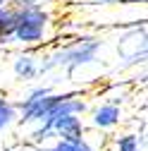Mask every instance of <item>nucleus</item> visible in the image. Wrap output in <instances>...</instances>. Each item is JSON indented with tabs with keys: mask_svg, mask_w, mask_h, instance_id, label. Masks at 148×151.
Here are the masks:
<instances>
[{
	"mask_svg": "<svg viewBox=\"0 0 148 151\" xmlns=\"http://www.w3.org/2000/svg\"><path fill=\"white\" fill-rule=\"evenodd\" d=\"M55 14L48 5H12L5 46L43 48L55 39Z\"/></svg>",
	"mask_w": 148,
	"mask_h": 151,
	"instance_id": "nucleus-1",
	"label": "nucleus"
},
{
	"mask_svg": "<svg viewBox=\"0 0 148 151\" xmlns=\"http://www.w3.org/2000/svg\"><path fill=\"white\" fill-rule=\"evenodd\" d=\"M103 48H105L103 36H77L69 43L53 46L46 53L41 50V77L55 74V72L72 77L74 72H79L88 65H98Z\"/></svg>",
	"mask_w": 148,
	"mask_h": 151,
	"instance_id": "nucleus-2",
	"label": "nucleus"
},
{
	"mask_svg": "<svg viewBox=\"0 0 148 151\" xmlns=\"http://www.w3.org/2000/svg\"><path fill=\"white\" fill-rule=\"evenodd\" d=\"M62 96V91H55V86L50 84H33L29 86L19 101H14L17 108V122L19 125H38L46 120V115L50 113V108L58 103V99Z\"/></svg>",
	"mask_w": 148,
	"mask_h": 151,
	"instance_id": "nucleus-3",
	"label": "nucleus"
},
{
	"mask_svg": "<svg viewBox=\"0 0 148 151\" xmlns=\"http://www.w3.org/2000/svg\"><path fill=\"white\" fill-rule=\"evenodd\" d=\"M12 77L17 82H33L41 77V48H19L10 63Z\"/></svg>",
	"mask_w": 148,
	"mask_h": 151,
	"instance_id": "nucleus-4",
	"label": "nucleus"
},
{
	"mask_svg": "<svg viewBox=\"0 0 148 151\" xmlns=\"http://www.w3.org/2000/svg\"><path fill=\"white\" fill-rule=\"evenodd\" d=\"M86 113H88V125L98 132H110L122 122V108L117 101H103L96 108H88Z\"/></svg>",
	"mask_w": 148,
	"mask_h": 151,
	"instance_id": "nucleus-5",
	"label": "nucleus"
},
{
	"mask_svg": "<svg viewBox=\"0 0 148 151\" xmlns=\"http://www.w3.org/2000/svg\"><path fill=\"white\" fill-rule=\"evenodd\" d=\"M110 151H146V129H141V134L136 132L115 134L110 142Z\"/></svg>",
	"mask_w": 148,
	"mask_h": 151,
	"instance_id": "nucleus-6",
	"label": "nucleus"
},
{
	"mask_svg": "<svg viewBox=\"0 0 148 151\" xmlns=\"http://www.w3.org/2000/svg\"><path fill=\"white\" fill-rule=\"evenodd\" d=\"M48 151H96V144L88 139V134L77 137V139H55L46 144Z\"/></svg>",
	"mask_w": 148,
	"mask_h": 151,
	"instance_id": "nucleus-7",
	"label": "nucleus"
},
{
	"mask_svg": "<svg viewBox=\"0 0 148 151\" xmlns=\"http://www.w3.org/2000/svg\"><path fill=\"white\" fill-rule=\"evenodd\" d=\"M14 122H17V108H14V101L7 96L5 91H0V137H3L7 129H12Z\"/></svg>",
	"mask_w": 148,
	"mask_h": 151,
	"instance_id": "nucleus-8",
	"label": "nucleus"
},
{
	"mask_svg": "<svg viewBox=\"0 0 148 151\" xmlns=\"http://www.w3.org/2000/svg\"><path fill=\"white\" fill-rule=\"evenodd\" d=\"M10 19H12V3L0 7V46H5L7 31H10Z\"/></svg>",
	"mask_w": 148,
	"mask_h": 151,
	"instance_id": "nucleus-9",
	"label": "nucleus"
},
{
	"mask_svg": "<svg viewBox=\"0 0 148 151\" xmlns=\"http://www.w3.org/2000/svg\"><path fill=\"white\" fill-rule=\"evenodd\" d=\"M12 5H48L53 0H10Z\"/></svg>",
	"mask_w": 148,
	"mask_h": 151,
	"instance_id": "nucleus-10",
	"label": "nucleus"
},
{
	"mask_svg": "<svg viewBox=\"0 0 148 151\" xmlns=\"http://www.w3.org/2000/svg\"><path fill=\"white\" fill-rule=\"evenodd\" d=\"M88 3H96V5H117V3H124V0H88Z\"/></svg>",
	"mask_w": 148,
	"mask_h": 151,
	"instance_id": "nucleus-11",
	"label": "nucleus"
},
{
	"mask_svg": "<svg viewBox=\"0 0 148 151\" xmlns=\"http://www.w3.org/2000/svg\"><path fill=\"white\" fill-rule=\"evenodd\" d=\"M127 3H132V5H146V0H127Z\"/></svg>",
	"mask_w": 148,
	"mask_h": 151,
	"instance_id": "nucleus-12",
	"label": "nucleus"
},
{
	"mask_svg": "<svg viewBox=\"0 0 148 151\" xmlns=\"http://www.w3.org/2000/svg\"><path fill=\"white\" fill-rule=\"evenodd\" d=\"M10 3V0H0V7H3V5H7Z\"/></svg>",
	"mask_w": 148,
	"mask_h": 151,
	"instance_id": "nucleus-13",
	"label": "nucleus"
},
{
	"mask_svg": "<svg viewBox=\"0 0 148 151\" xmlns=\"http://www.w3.org/2000/svg\"><path fill=\"white\" fill-rule=\"evenodd\" d=\"M10 151H22V146H17V149H10Z\"/></svg>",
	"mask_w": 148,
	"mask_h": 151,
	"instance_id": "nucleus-14",
	"label": "nucleus"
}]
</instances>
